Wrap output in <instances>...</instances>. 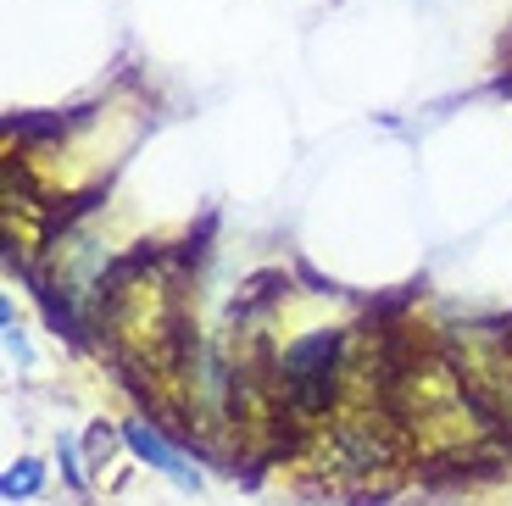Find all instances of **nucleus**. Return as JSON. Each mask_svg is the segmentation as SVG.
Returning <instances> with one entry per match:
<instances>
[{
  "label": "nucleus",
  "mask_w": 512,
  "mask_h": 506,
  "mask_svg": "<svg viewBox=\"0 0 512 506\" xmlns=\"http://www.w3.org/2000/svg\"><path fill=\"white\" fill-rule=\"evenodd\" d=\"M123 440H128V451L140 456V462H151L156 473H167V479H179L184 490H195V484H201V473L190 468V456H184L179 445H167L162 434L151 429V423H128Z\"/></svg>",
  "instance_id": "f257e3e1"
},
{
  "label": "nucleus",
  "mask_w": 512,
  "mask_h": 506,
  "mask_svg": "<svg viewBox=\"0 0 512 506\" xmlns=\"http://www.w3.org/2000/svg\"><path fill=\"white\" fill-rule=\"evenodd\" d=\"M0 490H6V501H23V495H34V490H39V462H12Z\"/></svg>",
  "instance_id": "f03ea898"
}]
</instances>
